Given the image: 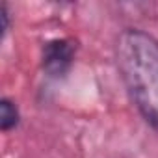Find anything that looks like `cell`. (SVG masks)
<instances>
[{
  "label": "cell",
  "instance_id": "1",
  "mask_svg": "<svg viewBox=\"0 0 158 158\" xmlns=\"http://www.w3.org/2000/svg\"><path fill=\"white\" fill-rule=\"evenodd\" d=\"M117 52L132 99L145 119L158 128V41L143 32H127Z\"/></svg>",
  "mask_w": 158,
  "mask_h": 158
},
{
  "label": "cell",
  "instance_id": "2",
  "mask_svg": "<svg viewBox=\"0 0 158 158\" xmlns=\"http://www.w3.org/2000/svg\"><path fill=\"white\" fill-rule=\"evenodd\" d=\"M74 43L71 39H54L48 41L43 48V69L48 76L60 78L67 74L74 60Z\"/></svg>",
  "mask_w": 158,
  "mask_h": 158
},
{
  "label": "cell",
  "instance_id": "3",
  "mask_svg": "<svg viewBox=\"0 0 158 158\" xmlns=\"http://www.w3.org/2000/svg\"><path fill=\"white\" fill-rule=\"evenodd\" d=\"M17 123H19V110L15 102H11L10 99H2V102H0V127H2V130L8 132L13 127H17Z\"/></svg>",
  "mask_w": 158,
  "mask_h": 158
},
{
  "label": "cell",
  "instance_id": "4",
  "mask_svg": "<svg viewBox=\"0 0 158 158\" xmlns=\"http://www.w3.org/2000/svg\"><path fill=\"white\" fill-rule=\"evenodd\" d=\"M2 21H4V24H2V34H6V32H8V24H10V15H8V8H6V6H2Z\"/></svg>",
  "mask_w": 158,
  "mask_h": 158
}]
</instances>
